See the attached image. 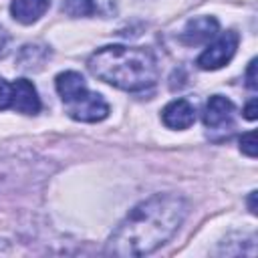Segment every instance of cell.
Segmentation results:
<instances>
[{"label": "cell", "mask_w": 258, "mask_h": 258, "mask_svg": "<svg viewBox=\"0 0 258 258\" xmlns=\"http://www.w3.org/2000/svg\"><path fill=\"white\" fill-rule=\"evenodd\" d=\"M187 216V202L173 194H155L137 204L107 242L115 256H145L165 244Z\"/></svg>", "instance_id": "cell-1"}, {"label": "cell", "mask_w": 258, "mask_h": 258, "mask_svg": "<svg viewBox=\"0 0 258 258\" xmlns=\"http://www.w3.org/2000/svg\"><path fill=\"white\" fill-rule=\"evenodd\" d=\"M89 71L97 79L131 93L145 91L157 81V60L143 46H103L91 54Z\"/></svg>", "instance_id": "cell-2"}, {"label": "cell", "mask_w": 258, "mask_h": 258, "mask_svg": "<svg viewBox=\"0 0 258 258\" xmlns=\"http://www.w3.org/2000/svg\"><path fill=\"white\" fill-rule=\"evenodd\" d=\"M238 42H240L238 32H234V30L224 32L212 44H208L206 50L198 56V67L204 71H216V69L228 64L232 60V56L236 54Z\"/></svg>", "instance_id": "cell-3"}, {"label": "cell", "mask_w": 258, "mask_h": 258, "mask_svg": "<svg viewBox=\"0 0 258 258\" xmlns=\"http://www.w3.org/2000/svg\"><path fill=\"white\" fill-rule=\"evenodd\" d=\"M64 107H67L69 117H73L77 121H85V123H97L109 115L107 101L99 93H91V91H87L81 99L67 103Z\"/></svg>", "instance_id": "cell-4"}, {"label": "cell", "mask_w": 258, "mask_h": 258, "mask_svg": "<svg viewBox=\"0 0 258 258\" xmlns=\"http://www.w3.org/2000/svg\"><path fill=\"white\" fill-rule=\"evenodd\" d=\"M12 97L10 107L24 115H36L40 111V99L36 93V87L28 79H18L12 85Z\"/></svg>", "instance_id": "cell-5"}, {"label": "cell", "mask_w": 258, "mask_h": 258, "mask_svg": "<svg viewBox=\"0 0 258 258\" xmlns=\"http://www.w3.org/2000/svg\"><path fill=\"white\" fill-rule=\"evenodd\" d=\"M220 24L214 16H200V18H194L185 24L183 32L179 34V40L183 44H189V46H196V44H204L208 42L212 36H216Z\"/></svg>", "instance_id": "cell-6"}, {"label": "cell", "mask_w": 258, "mask_h": 258, "mask_svg": "<svg viewBox=\"0 0 258 258\" xmlns=\"http://www.w3.org/2000/svg\"><path fill=\"white\" fill-rule=\"evenodd\" d=\"M161 119L169 129H187L196 121V109L187 99H175L163 107Z\"/></svg>", "instance_id": "cell-7"}, {"label": "cell", "mask_w": 258, "mask_h": 258, "mask_svg": "<svg viewBox=\"0 0 258 258\" xmlns=\"http://www.w3.org/2000/svg\"><path fill=\"white\" fill-rule=\"evenodd\" d=\"M232 113H234V105L230 99L222 97V95H212L206 103V111H204V123L210 129L216 127H224L228 123H232Z\"/></svg>", "instance_id": "cell-8"}, {"label": "cell", "mask_w": 258, "mask_h": 258, "mask_svg": "<svg viewBox=\"0 0 258 258\" xmlns=\"http://www.w3.org/2000/svg\"><path fill=\"white\" fill-rule=\"evenodd\" d=\"M54 85H56V91H58V95H60V99H62L64 105L81 99L89 91L87 85H85L83 75L77 73V71H64V73L56 75Z\"/></svg>", "instance_id": "cell-9"}, {"label": "cell", "mask_w": 258, "mask_h": 258, "mask_svg": "<svg viewBox=\"0 0 258 258\" xmlns=\"http://www.w3.org/2000/svg\"><path fill=\"white\" fill-rule=\"evenodd\" d=\"M48 0H12L10 14L20 24H32L48 10Z\"/></svg>", "instance_id": "cell-10"}, {"label": "cell", "mask_w": 258, "mask_h": 258, "mask_svg": "<svg viewBox=\"0 0 258 258\" xmlns=\"http://www.w3.org/2000/svg\"><path fill=\"white\" fill-rule=\"evenodd\" d=\"M62 10L69 14V16H91L95 12V2L93 0H67L62 4Z\"/></svg>", "instance_id": "cell-11"}, {"label": "cell", "mask_w": 258, "mask_h": 258, "mask_svg": "<svg viewBox=\"0 0 258 258\" xmlns=\"http://www.w3.org/2000/svg\"><path fill=\"white\" fill-rule=\"evenodd\" d=\"M240 149L248 157H256V133L254 131H246L240 137Z\"/></svg>", "instance_id": "cell-12"}, {"label": "cell", "mask_w": 258, "mask_h": 258, "mask_svg": "<svg viewBox=\"0 0 258 258\" xmlns=\"http://www.w3.org/2000/svg\"><path fill=\"white\" fill-rule=\"evenodd\" d=\"M10 97H12V87H10V83H6V81L0 77V111H4V109L10 107Z\"/></svg>", "instance_id": "cell-13"}, {"label": "cell", "mask_w": 258, "mask_h": 258, "mask_svg": "<svg viewBox=\"0 0 258 258\" xmlns=\"http://www.w3.org/2000/svg\"><path fill=\"white\" fill-rule=\"evenodd\" d=\"M246 85L254 91L256 89V58H252L250 60V64H248V73H246Z\"/></svg>", "instance_id": "cell-14"}, {"label": "cell", "mask_w": 258, "mask_h": 258, "mask_svg": "<svg viewBox=\"0 0 258 258\" xmlns=\"http://www.w3.org/2000/svg\"><path fill=\"white\" fill-rule=\"evenodd\" d=\"M244 117L250 119V121L256 119V99H250V103H248L246 109H244Z\"/></svg>", "instance_id": "cell-15"}, {"label": "cell", "mask_w": 258, "mask_h": 258, "mask_svg": "<svg viewBox=\"0 0 258 258\" xmlns=\"http://www.w3.org/2000/svg\"><path fill=\"white\" fill-rule=\"evenodd\" d=\"M6 42H8V36L4 34V30H0V54H4V48H6Z\"/></svg>", "instance_id": "cell-16"}, {"label": "cell", "mask_w": 258, "mask_h": 258, "mask_svg": "<svg viewBox=\"0 0 258 258\" xmlns=\"http://www.w3.org/2000/svg\"><path fill=\"white\" fill-rule=\"evenodd\" d=\"M248 204H250V212H252V214H256V191H252V194H250Z\"/></svg>", "instance_id": "cell-17"}]
</instances>
